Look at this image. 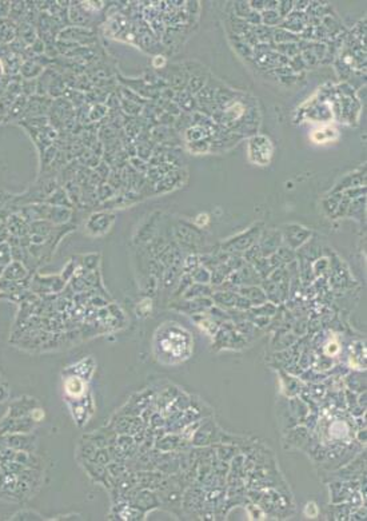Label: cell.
<instances>
[{
	"label": "cell",
	"instance_id": "6da1fadb",
	"mask_svg": "<svg viewBox=\"0 0 367 521\" xmlns=\"http://www.w3.org/2000/svg\"><path fill=\"white\" fill-rule=\"evenodd\" d=\"M261 234L262 223H257L253 227H250L248 230L243 231V233H240L238 236L233 237L227 242H225L222 244V251L231 254L246 251V250H248L251 246L255 244L257 240H259Z\"/></svg>",
	"mask_w": 367,
	"mask_h": 521
},
{
	"label": "cell",
	"instance_id": "7a4b0ae2",
	"mask_svg": "<svg viewBox=\"0 0 367 521\" xmlns=\"http://www.w3.org/2000/svg\"><path fill=\"white\" fill-rule=\"evenodd\" d=\"M280 234H282V240H285L287 247L295 250L307 242L308 238L311 237V231L300 225L291 223V225H285L280 230Z\"/></svg>",
	"mask_w": 367,
	"mask_h": 521
},
{
	"label": "cell",
	"instance_id": "3957f363",
	"mask_svg": "<svg viewBox=\"0 0 367 521\" xmlns=\"http://www.w3.org/2000/svg\"><path fill=\"white\" fill-rule=\"evenodd\" d=\"M259 249H261L262 257H270L272 254L276 253V250L280 247V243H282V234H280V230H275V229H271V230H266L265 233H262L261 237H259Z\"/></svg>",
	"mask_w": 367,
	"mask_h": 521
},
{
	"label": "cell",
	"instance_id": "277c9868",
	"mask_svg": "<svg viewBox=\"0 0 367 521\" xmlns=\"http://www.w3.org/2000/svg\"><path fill=\"white\" fill-rule=\"evenodd\" d=\"M365 183H366L365 171L355 173V174H349V175L344 176L343 179L340 180L339 183L336 185V187H335L333 193H342L344 190L354 189V187H363Z\"/></svg>",
	"mask_w": 367,
	"mask_h": 521
},
{
	"label": "cell",
	"instance_id": "5b68a950",
	"mask_svg": "<svg viewBox=\"0 0 367 521\" xmlns=\"http://www.w3.org/2000/svg\"><path fill=\"white\" fill-rule=\"evenodd\" d=\"M239 293H240V295H243L244 298H247L251 305L259 306V305L266 304V293L258 286H243V287H240Z\"/></svg>",
	"mask_w": 367,
	"mask_h": 521
},
{
	"label": "cell",
	"instance_id": "8992f818",
	"mask_svg": "<svg viewBox=\"0 0 367 521\" xmlns=\"http://www.w3.org/2000/svg\"><path fill=\"white\" fill-rule=\"evenodd\" d=\"M236 273H238V278L240 285L244 283V285L247 286H254L257 285V283H259V281L262 279L261 276H259L257 270H255V268H254L253 265H250V263H247V265L244 263L242 268L239 269V270H236Z\"/></svg>",
	"mask_w": 367,
	"mask_h": 521
},
{
	"label": "cell",
	"instance_id": "52a82bcc",
	"mask_svg": "<svg viewBox=\"0 0 367 521\" xmlns=\"http://www.w3.org/2000/svg\"><path fill=\"white\" fill-rule=\"evenodd\" d=\"M65 390L67 394L71 397H80L83 393L86 392V383L80 377L72 376L66 380Z\"/></svg>",
	"mask_w": 367,
	"mask_h": 521
},
{
	"label": "cell",
	"instance_id": "ba28073f",
	"mask_svg": "<svg viewBox=\"0 0 367 521\" xmlns=\"http://www.w3.org/2000/svg\"><path fill=\"white\" fill-rule=\"evenodd\" d=\"M176 237L179 238V241L184 242V244H195L199 241L197 231L191 227L186 226V225L176 227Z\"/></svg>",
	"mask_w": 367,
	"mask_h": 521
},
{
	"label": "cell",
	"instance_id": "9c48e42d",
	"mask_svg": "<svg viewBox=\"0 0 367 521\" xmlns=\"http://www.w3.org/2000/svg\"><path fill=\"white\" fill-rule=\"evenodd\" d=\"M210 293H211V289L208 286L203 285V283H195V285H191L187 290L184 291V298L194 300V298L204 297V295L210 294Z\"/></svg>",
	"mask_w": 367,
	"mask_h": 521
},
{
	"label": "cell",
	"instance_id": "30bf717a",
	"mask_svg": "<svg viewBox=\"0 0 367 521\" xmlns=\"http://www.w3.org/2000/svg\"><path fill=\"white\" fill-rule=\"evenodd\" d=\"M236 298H238V295L233 293V291H219V293L214 294V301L220 306H225V308L235 306Z\"/></svg>",
	"mask_w": 367,
	"mask_h": 521
},
{
	"label": "cell",
	"instance_id": "8fae6325",
	"mask_svg": "<svg viewBox=\"0 0 367 521\" xmlns=\"http://www.w3.org/2000/svg\"><path fill=\"white\" fill-rule=\"evenodd\" d=\"M206 133H208V130L203 126H193L187 130L186 133V138H187L188 142H197V140H200V139H204L206 137Z\"/></svg>",
	"mask_w": 367,
	"mask_h": 521
},
{
	"label": "cell",
	"instance_id": "7c38bea8",
	"mask_svg": "<svg viewBox=\"0 0 367 521\" xmlns=\"http://www.w3.org/2000/svg\"><path fill=\"white\" fill-rule=\"evenodd\" d=\"M191 278H193V281H195L197 283L206 285V283H208L210 279H211V273L208 272V269H206L204 266H198L193 272V274H191Z\"/></svg>",
	"mask_w": 367,
	"mask_h": 521
},
{
	"label": "cell",
	"instance_id": "4fadbf2b",
	"mask_svg": "<svg viewBox=\"0 0 367 521\" xmlns=\"http://www.w3.org/2000/svg\"><path fill=\"white\" fill-rule=\"evenodd\" d=\"M340 199H342V193H339L338 195L333 194V197H327L325 201H323V208L326 210L327 214H335L336 210H338V206H339Z\"/></svg>",
	"mask_w": 367,
	"mask_h": 521
},
{
	"label": "cell",
	"instance_id": "5bb4252c",
	"mask_svg": "<svg viewBox=\"0 0 367 521\" xmlns=\"http://www.w3.org/2000/svg\"><path fill=\"white\" fill-rule=\"evenodd\" d=\"M262 16V24L265 27H268V26H276L279 24L280 22V16L279 14L275 11H270V9H265L261 14Z\"/></svg>",
	"mask_w": 367,
	"mask_h": 521
},
{
	"label": "cell",
	"instance_id": "9a60e30c",
	"mask_svg": "<svg viewBox=\"0 0 367 521\" xmlns=\"http://www.w3.org/2000/svg\"><path fill=\"white\" fill-rule=\"evenodd\" d=\"M206 84V78L203 75H199V76H191L188 79V93H199Z\"/></svg>",
	"mask_w": 367,
	"mask_h": 521
},
{
	"label": "cell",
	"instance_id": "2e32d148",
	"mask_svg": "<svg viewBox=\"0 0 367 521\" xmlns=\"http://www.w3.org/2000/svg\"><path fill=\"white\" fill-rule=\"evenodd\" d=\"M275 254L279 257L280 262L282 263H291L294 262V259H295V253H294V250L290 249V247H279V249L276 250Z\"/></svg>",
	"mask_w": 367,
	"mask_h": 521
},
{
	"label": "cell",
	"instance_id": "e0dca14e",
	"mask_svg": "<svg viewBox=\"0 0 367 521\" xmlns=\"http://www.w3.org/2000/svg\"><path fill=\"white\" fill-rule=\"evenodd\" d=\"M199 258H198L197 255H188L187 258H186V261L183 262V269H184V272H187V273H193L195 269L199 266Z\"/></svg>",
	"mask_w": 367,
	"mask_h": 521
},
{
	"label": "cell",
	"instance_id": "ac0fdd59",
	"mask_svg": "<svg viewBox=\"0 0 367 521\" xmlns=\"http://www.w3.org/2000/svg\"><path fill=\"white\" fill-rule=\"evenodd\" d=\"M235 9H236V15L242 16V18H247V15L251 12V7L247 1H239L235 3Z\"/></svg>",
	"mask_w": 367,
	"mask_h": 521
},
{
	"label": "cell",
	"instance_id": "d6986e66",
	"mask_svg": "<svg viewBox=\"0 0 367 521\" xmlns=\"http://www.w3.org/2000/svg\"><path fill=\"white\" fill-rule=\"evenodd\" d=\"M294 1H278V7H276V12L279 14L280 18H285L290 15V9L293 8Z\"/></svg>",
	"mask_w": 367,
	"mask_h": 521
},
{
	"label": "cell",
	"instance_id": "ffe728a7",
	"mask_svg": "<svg viewBox=\"0 0 367 521\" xmlns=\"http://www.w3.org/2000/svg\"><path fill=\"white\" fill-rule=\"evenodd\" d=\"M208 147H210V143L204 140V139H200V140H197V142H190V148L194 152H204L208 150Z\"/></svg>",
	"mask_w": 367,
	"mask_h": 521
},
{
	"label": "cell",
	"instance_id": "44dd1931",
	"mask_svg": "<svg viewBox=\"0 0 367 521\" xmlns=\"http://www.w3.org/2000/svg\"><path fill=\"white\" fill-rule=\"evenodd\" d=\"M191 281H193V278H191V276H188V274H186V276H184V277L182 278V279H180L179 289H178V291H176V294L179 295V294H182V291L184 293V291L187 290L188 287L193 285V282H191Z\"/></svg>",
	"mask_w": 367,
	"mask_h": 521
},
{
	"label": "cell",
	"instance_id": "7402d4cb",
	"mask_svg": "<svg viewBox=\"0 0 367 521\" xmlns=\"http://www.w3.org/2000/svg\"><path fill=\"white\" fill-rule=\"evenodd\" d=\"M339 351V345L335 341H330L326 345V353L329 355H335Z\"/></svg>",
	"mask_w": 367,
	"mask_h": 521
}]
</instances>
